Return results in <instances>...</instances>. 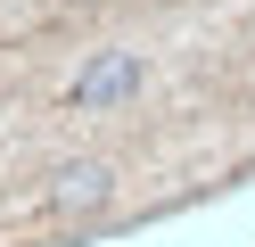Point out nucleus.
<instances>
[{
    "instance_id": "1",
    "label": "nucleus",
    "mask_w": 255,
    "mask_h": 247,
    "mask_svg": "<svg viewBox=\"0 0 255 247\" xmlns=\"http://www.w3.org/2000/svg\"><path fill=\"white\" fill-rule=\"evenodd\" d=\"M140 74H148V66H140L132 49H99V58H91L83 74H74L66 107H74V115H107V107H124V99L140 91Z\"/></svg>"
},
{
    "instance_id": "2",
    "label": "nucleus",
    "mask_w": 255,
    "mask_h": 247,
    "mask_svg": "<svg viewBox=\"0 0 255 247\" xmlns=\"http://www.w3.org/2000/svg\"><path fill=\"white\" fill-rule=\"evenodd\" d=\"M107 198H116V173H107V165H66V173L50 181V214H58V223H74V214H99Z\"/></svg>"
}]
</instances>
